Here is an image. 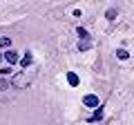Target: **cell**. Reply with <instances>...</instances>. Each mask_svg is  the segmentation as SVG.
I'll list each match as a JSON object with an SVG mask.
<instances>
[{"label": "cell", "instance_id": "4", "mask_svg": "<svg viewBox=\"0 0 134 125\" xmlns=\"http://www.w3.org/2000/svg\"><path fill=\"white\" fill-rule=\"evenodd\" d=\"M92 45H94V40H81V43H78V49H81V52H87V49L92 47Z\"/></svg>", "mask_w": 134, "mask_h": 125}, {"label": "cell", "instance_id": "7", "mask_svg": "<svg viewBox=\"0 0 134 125\" xmlns=\"http://www.w3.org/2000/svg\"><path fill=\"white\" fill-rule=\"evenodd\" d=\"M116 58H119V60H127V58H130V54L125 52V49H119V52H116Z\"/></svg>", "mask_w": 134, "mask_h": 125}, {"label": "cell", "instance_id": "10", "mask_svg": "<svg viewBox=\"0 0 134 125\" xmlns=\"http://www.w3.org/2000/svg\"><path fill=\"white\" fill-rule=\"evenodd\" d=\"M105 18H107V20H114V18H116V9H107V11H105Z\"/></svg>", "mask_w": 134, "mask_h": 125}, {"label": "cell", "instance_id": "2", "mask_svg": "<svg viewBox=\"0 0 134 125\" xmlns=\"http://www.w3.org/2000/svg\"><path fill=\"white\" fill-rule=\"evenodd\" d=\"M5 60L9 62V65L18 62V52H14V49H7V52H5Z\"/></svg>", "mask_w": 134, "mask_h": 125}, {"label": "cell", "instance_id": "12", "mask_svg": "<svg viewBox=\"0 0 134 125\" xmlns=\"http://www.w3.org/2000/svg\"><path fill=\"white\" fill-rule=\"evenodd\" d=\"M9 74H11V67H2L0 69V78H7Z\"/></svg>", "mask_w": 134, "mask_h": 125}, {"label": "cell", "instance_id": "8", "mask_svg": "<svg viewBox=\"0 0 134 125\" xmlns=\"http://www.w3.org/2000/svg\"><path fill=\"white\" fill-rule=\"evenodd\" d=\"M0 47H7V49H9L11 47V40L5 38V36H0Z\"/></svg>", "mask_w": 134, "mask_h": 125}, {"label": "cell", "instance_id": "9", "mask_svg": "<svg viewBox=\"0 0 134 125\" xmlns=\"http://www.w3.org/2000/svg\"><path fill=\"white\" fill-rule=\"evenodd\" d=\"M20 65H23V67H27V65H31V54H25V58H23V62H20Z\"/></svg>", "mask_w": 134, "mask_h": 125}, {"label": "cell", "instance_id": "3", "mask_svg": "<svg viewBox=\"0 0 134 125\" xmlns=\"http://www.w3.org/2000/svg\"><path fill=\"white\" fill-rule=\"evenodd\" d=\"M67 83H69L72 87H78V83H81V78H78V76H76L74 72H67Z\"/></svg>", "mask_w": 134, "mask_h": 125}, {"label": "cell", "instance_id": "5", "mask_svg": "<svg viewBox=\"0 0 134 125\" xmlns=\"http://www.w3.org/2000/svg\"><path fill=\"white\" fill-rule=\"evenodd\" d=\"M94 121H103V110L100 107H96V112L90 116V123H94Z\"/></svg>", "mask_w": 134, "mask_h": 125}, {"label": "cell", "instance_id": "1", "mask_svg": "<svg viewBox=\"0 0 134 125\" xmlns=\"http://www.w3.org/2000/svg\"><path fill=\"white\" fill-rule=\"evenodd\" d=\"M83 105L90 107V110H96V107H100V103H98V98H96L94 94H87V96L83 98Z\"/></svg>", "mask_w": 134, "mask_h": 125}, {"label": "cell", "instance_id": "13", "mask_svg": "<svg viewBox=\"0 0 134 125\" xmlns=\"http://www.w3.org/2000/svg\"><path fill=\"white\" fill-rule=\"evenodd\" d=\"M0 60H2V54H0Z\"/></svg>", "mask_w": 134, "mask_h": 125}, {"label": "cell", "instance_id": "6", "mask_svg": "<svg viewBox=\"0 0 134 125\" xmlns=\"http://www.w3.org/2000/svg\"><path fill=\"white\" fill-rule=\"evenodd\" d=\"M76 34L81 36V40H90L92 38V36L87 34V29H83V27H76Z\"/></svg>", "mask_w": 134, "mask_h": 125}, {"label": "cell", "instance_id": "11", "mask_svg": "<svg viewBox=\"0 0 134 125\" xmlns=\"http://www.w3.org/2000/svg\"><path fill=\"white\" fill-rule=\"evenodd\" d=\"M9 87H11V83L7 78H0V89H9Z\"/></svg>", "mask_w": 134, "mask_h": 125}]
</instances>
